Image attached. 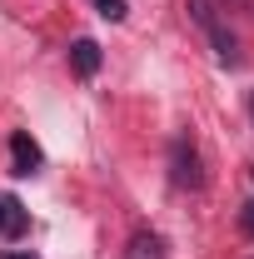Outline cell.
I'll use <instances>...</instances> for the list:
<instances>
[{
    "instance_id": "cell-7",
    "label": "cell",
    "mask_w": 254,
    "mask_h": 259,
    "mask_svg": "<svg viewBox=\"0 0 254 259\" xmlns=\"http://www.w3.org/2000/svg\"><path fill=\"white\" fill-rule=\"evenodd\" d=\"M95 10L105 20H125V0H95Z\"/></svg>"
},
{
    "instance_id": "cell-10",
    "label": "cell",
    "mask_w": 254,
    "mask_h": 259,
    "mask_svg": "<svg viewBox=\"0 0 254 259\" xmlns=\"http://www.w3.org/2000/svg\"><path fill=\"white\" fill-rule=\"evenodd\" d=\"M249 120H254V90H249Z\"/></svg>"
},
{
    "instance_id": "cell-3",
    "label": "cell",
    "mask_w": 254,
    "mask_h": 259,
    "mask_svg": "<svg viewBox=\"0 0 254 259\" xmlns=\"http://www.w3.org/2000/svg\"><path fill=\"white\" fill-rule=\"evenodd\" d=\"M10 169H15V175H35V169H40V145H35L25 130L10 135Z\"/></svg>"
},
{
    "instance_id": "cell-4",
    "label": "cell",
    "mask_w": 254,
    "mask_h": 259,
    "mask_svg": "<svg viewBox=\"0 0 254 259\" xmlns=\"http://www.w3.org/2000/svg\"><path fill=\"white\" fill-rule=\"evenodd\" d=\"M70 65H75V75L90 80V75L100 70V45L95 40H75V45H70Z\"/></svg>"
},
{
    "instance_id": "cell-5",
    "label": "cell",
    "mask_w": 254,
    "mask_h": 259,
    "mask_svg": "<svg viewBox=\"0 0 254 259\" xmlns=\"http://www.w3.org/2000/svg\"><path fill=\"white\" fill-rule=\"evenodd\" d=\"M125 259H164V239H159V234H150V229H140V234H130Z\"/></svg>"
},
{
    "instance_id": "cell-6",
    "label": "cell",
    "mask_w": 254,
    "mask_h": 259,
    "mask_svg": "<svg viewBox=\"0 0 254 259\" xmlns=\"http://www.w3.org/2000/svg\"><path fill=\"white\" fill-rule=\"evenodd\" d=\"M20 229H25V209H20V199L0 194V234H20Z\"/></svg>"
},
{
    "instance_id": "cell-1",
    "label": "cell",
    "mask_w": 254,
    "mask_h": 259,
    "mask_svg": "<svg viewBox=\"0 0 254 259\" xmlns=\"http://www.w3.org/2000/svg\"><path fill=\"white\" fill-rule=\"evenodd\" d=\"M185 10H190L194 25L204 30V40L215 45L220 65H239V40H234V30H229V20L220 15V5H215V0H185Z\"/></svg>"
},
{
    "instance_id": "cell-2",
    "label": "cell",
    "mask_w": 254,
    "mask_h": 259,
    "mask_svg": "<svg viewBox=\"0 0 254 259\" xmlns=\"http://www.w3.org/2000/svg\"><path fill=\"white\" fill-rule=\"evenodd\" d=\"M170 180H175L180 190H199V185H204V169H199V150L190 145V135H180V140L170 145Z\"/></svg>"
},
{
    "instance_id": "cell-9",
    "label": "cell",
    "mask_w": 254,
    "mask_h": 259,
    "mask_svg": "<svg viewBox=\"0 0 254 259\" xmlns=\"http://www.w3.org/2000/svg\"><path fill=\"white\" fill-rule=\"evenodd\" d=\"M215 5H234V10H254V0H215Z\"/></svg>"
},
{
    "instance_id": "cell-8",
    "label": "cell",
    "mask_w": 254,
    "mask_h": 259,
    "mask_svg": "<svg viewBox=\"0 0 254 259\" xmlns=\"http://www.w3.org/2000/svg\"><path fill=\"white\" fill-rule=\"evenodd\" d=\"M239 229H244V234H249V239H254V199H249V204H244V214H239Z\"/></svg>"
},
{
    "instance_id": "cell-11",
    "label": "cell",
    "mask_w": 254,
    "mask_h": 259,
    "mask_svg": "<svg viewBox=\"0 0 254 259\" xmlns=\"http://www.w3.org/2000/svg\"><path fill=\"white\" fill-rule=\"evenodd\" d=\"M5 259H35V254H5Z\"/></svg>"
}]
</instances>
